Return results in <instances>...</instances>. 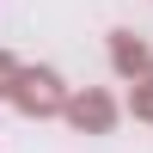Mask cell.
Returning a JSON list of instances; mask_svg holds the SVG:
<instances>
[{"instance_id": "obj_5", "label": "cell", "mask_w": 153, "mask_h": 153, "mask_svg": "<svg viewBox=\"0 0 153 153\" xmlns=\"http://www.w3.org/2000/svg\"><path fill=\"white\" fill-rule=\"evenodd\" d=\"M19 74H25V61L0 49V98H12V86H19Z\"/></svg>"}, {"instance_id": "obj_2", "label": "cell", "mask_w": 153, "mask_h": 153, "mask_svg": "<svg viewBox=\"0 0 153 153\" xmlns=\"http://www.w3.org/2000/svg\"><path fill=\"white\" fill-rule=\"evenodd\" d=\"M61 117L80 135H110L117 129V98H110L104 86H86V92H68V110H61Z\"/></svg>"}, {"instance_id": "obj_3", "label": "cell", "mask_w": 153, "mask_h": 153, "mask_svg": "<svg viewBox=\"0 0 153 153\" xmlns=\"http://www.w3.org/2000/svg\"><path fill=\"white\" fill-rule=\"evenodd\" d=\"M110 68H117L123 80H147L153 74V49L135 31H110Z\"/></svg>"}, {"instance_id": "obj_1", "label": "cell", "mask_w": 153, "mask_h": 153, "mask_svg": "<svg viewBox=\"0 0 153 153\" xmlns=\"http://www.w3.org/2000/svg\"><path fill=\"white\" fill-rule=\"evenodd\" d=\"M6 104H19L25 117L43 123V117H61V110H68V86H61V74H55V68H25Z\"/></svg>"}, {"instance_id": "obj_6", "label": "cell", "mask_w": 153, "mask_h": 153, "mask_svg": "<svg viewBox=\"0 0 153 153\" xmlns=\"http://www.w3.org/2000/svg\"><path fill=\"white\" fill-rule=\"evenodd\" d=\"M147 80H153V74H147Z\"/></svg>"}, {"instance_id": "obj_4", "label": "cell", "mask_w": 153, "mask_h": 153, "mask_svg": "<svg viewBox=\"0 0 153 153\" xmlns=\"http://www.w3.org/2000/svg\"><path fill=\"white\" fill-rule=\"evenodd\" d=\"M135 123H153V80H135V98H129Z\"/></svg>"}]
</instances>
